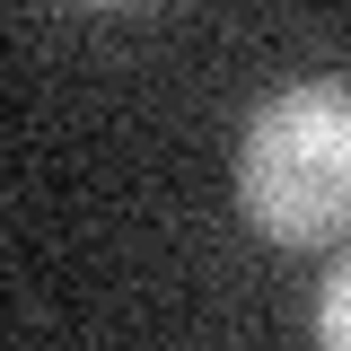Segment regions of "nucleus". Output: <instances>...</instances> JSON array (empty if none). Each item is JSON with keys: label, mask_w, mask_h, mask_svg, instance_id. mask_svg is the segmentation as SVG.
<instances>
[{"label": "nucleus", "mask_w": 351, "mask_h": 351, "mask_svg": "<svg viewBox=\"0 0 351 351\" xmlns=\"http://www.w3.org/2000/svg\"><path fill=\"white\" fill-rule=\"evenodd\" d=\"M316 351H351V255L325 272L316 290Z\"/></svg>", "instance_id": "obj_2"}, {"label": "nucleus", "mask_w": 351, "mask_h": 351, "mask_svg": "<svg viewBox=\"0 0 351 351\" xmlns=\"http://www.w3.org/2000/svg\"><path fill=\"white\" fill-rule=\"evenodd\" d=\"M237 211L272 246L351 237V88L343 80H290L246 114Z\"/></svg>", "instance_id": "obj_1"}]
</instances>
